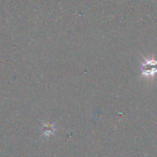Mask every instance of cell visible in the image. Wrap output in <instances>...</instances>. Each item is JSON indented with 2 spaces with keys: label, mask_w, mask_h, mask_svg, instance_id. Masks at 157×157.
Returning a JSON list of instances; mask_svg holds the SVG:
<instances>
[{
  "label": "cell",
  "mask_w": 157,
  "mask_h": 157,
  "mask_svg": "<svg viewBox=\"0 0 157 157\" xmlns=\"http://www.w3.org/2000/svg\"><path fill=\"white\" fill-rule=\"evenodd\" d=\"M144 61L141 62V75L146 78H153L157 75V60L154 57L147 58L143 56Z\"/></svg>",
  "instance_id": "6da1fadb"
},
{
  "label": "cell",
  "mask_w": 157,
  "mask_h": 157,
  "mask_svg": "<svg viewBox=\"0 0 157 157\" xmlns=\"http://www.w3.org/2000/svg\"><path fill=\"white\" fill-rule=\"evenodd\" d=\"M43 133H44V135L46 136H49V135L54 133V132L55 131V126L52 125L51 124H46L43 125Z\"/></svg>",
  "instance_id": "7a4b0ae2"
}]
</instances>
